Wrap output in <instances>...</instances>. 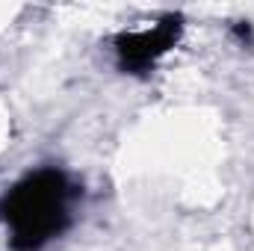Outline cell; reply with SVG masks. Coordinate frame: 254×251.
I'll return each mask as SVG.
<instances>
[{"label": "cell", "mask_w": 254, "mask_h": 251, "mask_svg": "<svg viewBox=\"0 0 254 251\" xmlns=\"http://www.w3.org/2000/svg\"><path fill=\"white\" fill-rule=\"evenodd\" d=\"M3 216L15 228L18 249H39L51 240L65 222V181L57 172H42L15 189L6 204Z\"/></svg>", "instance_id": "obj_1"}, {"label": "cell", "mask_w": 254, "mask_h": 251, "mask_svg": "<svg viewBox=\"0 0 254 251\" xmlns=\"http://www.w3.org/2000/svg\"><path fill=\"white\" fill-rule=\"evenodd\" d=\"M178 36V21L169 18L163 21L160 27H154L151 33H139V36H127L119 42V51H122V63L127 68H145L148 63H154Z\"/></svg>", "instance_id": "obj_2"}]
</instances>
